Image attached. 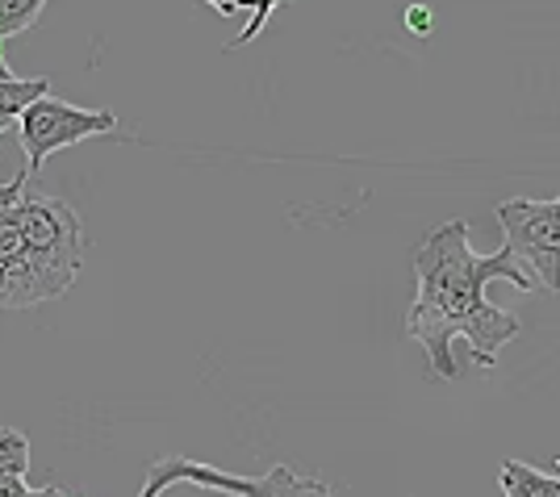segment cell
Wrapping results in <instances>:
<instances>
[{
  "label": "cell",
  "mask_w": 560,
  "mask_h": 497,
  "mask_svg": "<svg viewBox=\"0 0 560 497\" xmlns=\"http://www.w3.org/2000/svg\"><path fill=\"white\" fill-rule=\"evenodd\" d=\"M419 297L406 313V331L427 352V364L440 380L460 377L456 339H465L477 368H498L502 347L518 334V318L486 301V284L506 281L518 293L539 288V281L511 251L477 256L468 247V222H444L422 238L415 251Z\"/></svg>",
  "instance_id": "cell-1"
},
{
  "label": "cell",
  "mask_w": 560,
  "mask_h": 497,
  "mask_svg": "<svg viewBox=\"0 0 560 497\" xmlns=\"http://www.w3.org/2000/svg\"><path fill=\"white\" fill-rule=\"evenodd\" d=\"M22 185L0 197V309H34L63 297L84 268V226L68 201L30 197Z\"/></svg>",
  "instance_id": "cell-2"
},
{
  "label": "cell",
  "mask_w": 560,
  "mask_h": 497,
  "mask_svg": "<svg viewBox=\"0 0 560 497\" xmlns=\"http://www.w3.org/2000/svg\"><path fill=\"white\" fill-rule=\"evenodd\" d=\"M493 213H498V226L506 235V251L548 293H560V197H552V201L514 197V201H502Z\"/></svg>",
  "instance_id": "cell-3"
},
{
  "label": "cell",
  "mask_w": 560,
  "mask_h": 497,
  "mask_svg": "<svg viewBox=\"0 0 560 497\" xmlns=\"http://www.w3.org/2000/svg\"><path fill=\"white\" fill-rule=\"evenodd\" d=\"M18 130H22L25 146V171L34 176L55 151L75 146V142L84 139H96V134H114L117 118L109 109H80V105L55 100V96H38L18 118Z\"/></svg>",
  "instance_id": "cell-4"
},
{
  "label": "cell",
  "mask_w": 560,
  "mask_h": 497,
  "mask_svg": "<svg viewBox=\"0 0 560 497\" xmlns=\"http://www.w3.org/2000/svg\"><path fill=\"white\" fill-rule=\"evenodd\" d=\"M498 485L506 497H560V476L539 473L523 460H506L498 473Z\"/></svg>",
  "instance_id": "cell-5"
},
{
  "label": "cell",
  "mask_w": 560,
  "mask_h": 497,
  "mask_svg": "<svg viewBox=\"0 0 560 497\" xmlns=\"http://www.w3.org/2000/svg\"><path fill=\"white\" fill-rule=\"evenodd\" d=\"M38 96H50V80H43V75H34V80H18V75L0 80V130H9Z\"/></svg>",
  "instance_id": "cell-6"
},
{
  "label": "cell",
  "mask_w": 560,
  "mask_h": 497,
  "mask_svg": "<svg viewBox=\"0 0 560 497\" xmlns=\"http://www.w3.org/2000/svg\"><path fill=\"white\" fill-rule=\"evenodd\" d=\"M264 497H339V494L330 485H323V481H314V476H298L293 469L277 464V469L264 473Z\"/></svg>",
  "instance_id": "cell-7"
},
{
  "label": "cell",
  "mask_w": 560,
  "mask_h": 497,
  "mask_svg": "<svg viewBox=\"0 0 560 497\" xmlns=\"http://www.w3.org/2000/svg\"><path fill=\"white\" fill-rule=\"evenodd\" d=\"M43 9H47V0H0V43L30 29L43 17Z\"/></svg>",
  "instance_id": "cell-8"
},
{
  "label": "cell",
  "mask_w": 560,
  "mask_h": 497,
  "mask_svg": "<svg viewBox=\"0 0 560 497\" xmlns=\"http://www.w3.org/2000/svg\"><path fill=\"white\" fill-rule=\"evenodd\" d=\"M30 469V439L18 426H0V476H25Z\"/></svg>",
  "instance_id": "cell-9"
},
{
  "label": "cell",
  "mask_w": 560,
  "mask_h": 497,
  "mask_svg": "<svg viewBox=\"0 0 560 497\" xmlns=\"http://www.w3.org/2000/svg\"><path fill=\"white\" fill-rule=\"evenodd\" d=\"M277 4H280V0H256V9H252V22L243 25V34H238V38H234L226 50H238V47H247V43H256V34L264 29V25H268V17L277 13Z\"/></svg>",
  "instance_id": "cell-10"
},
{
  "label": "cell",
  "mask_w": 560,
  "mask_h": 497,
  "mask_svg": "<svg viewBox=\"0 0 560 497\" xmlns=\"http://www.w3.org/2000/svg\"><path fill=\"white\" fill-rule=\"evenodd\" d=\"M406 29H410V34H419V38H431V29H435V13H431L427 4H410V9H406Z\"/></svg>",
  "instance_id": "cell-11"
},
{
  "label": "cell",
  "mask_w": 560,
  "mask_h": 497,
  "mask_svg": "<svg viewBox=\"0 0 560 497\" xmlns=\"http://www.w3.org/2000/svg\"><path fill=\"white\" fill-rule=\"evenodd\" d=\"M34 489L25 485V476H0V497H30Z\"/></svg>",
  "instance_id": "cell-12"
},
{
  "label": "cell",
  "mask_w": 560,
  "mask_h": 497,
  "mask_svg": "<svg viewBox=\"0 0 560 497\" xmlns=\"http://www.w3.org/2000/svg\"><path fill=\"white\" fill-rule=\"evenodd\" d=\"M206 4H213L222 17H231V13H238V9H256V0H206Z\"/></svg>",
  "instance_id": "cell-13"
},
{
  "label": "cell",
  "mask_w": 560,
  "mask_h": 497,
  "mask_svg": "<svg viewBox=\"0 0 560 497\" xmlns=\"http://www.w3.org/2000/svg\"><path fill=\"white\" fill-rule=\"evenodd\" d=\"M30 497H80V494H68V489H59V485H43V489H34Z\"/></svg>",
  "instance_id": "cell-14"
},
{
  "label": "cell",
  "mask_w": 560,
  "mask_h": 497,
  "mask_svg": "<svg viewBox=\"0 0 560 497\" xmlns=\"http://www.w3.org/2000/svg\"><path fill=\"white\" fill-rule=\"evenodd\" d=\"M18 185H22V176H18V180H13V185H0V197H9V192L18 189Z\"/></svg>",
  "instance_id": "cell-15"
},
{
  "label": "cell",
  "mask_w": 560,
  "mask_h": 497,
  "mask_svg": "<svg viewBox=\"0 0 560 497\" xmlns=\"http://www.w3.org/2000/svg\"><path fill=\"white\" fill-rule=\"evenodd\" d=\"M9 75H13V71H9V63H0V80H9Z\"/></svg>",
  "instance_id": "cell-16"
},
{
  "label": "cell",
  "mask_w": 560,
  "mask_h": 497,
  "mask_svg": "<svg viewBox=\"0 0 560 497\" xmlns=\"http://www.w3.org/2000/svg\"><path fill=\"white\" fill-rule=\"evenodd\" d=\"M557 469H560V455H557Z\"/></svg>",
  "instance_id": "cell-17"
},
{
  "label": "cell",
  "mask_w": 560,
  "mask_h": 497,
  "mask_svg": "<svg viewBox=\"0 0 560 497\" xmlns=\"http://www.w3.org/2000/svg\"><path fill=\"white\" fill-rule=\"evenodd\" d=\"M0 63H4V55H0Z\"/></svg>",
  "instance_id": "cell-18"
}]
</instances>
